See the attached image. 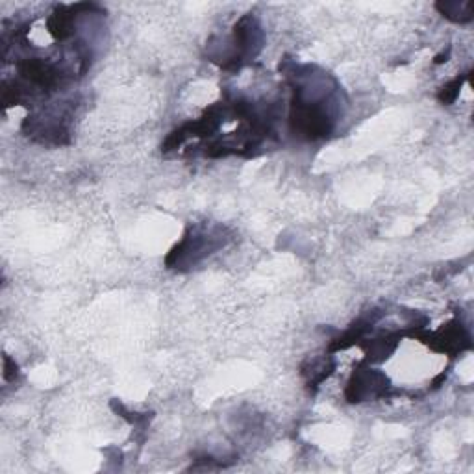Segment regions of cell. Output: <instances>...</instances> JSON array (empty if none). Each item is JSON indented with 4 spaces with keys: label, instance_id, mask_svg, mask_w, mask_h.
<instances>
[{
    "label": "cell",
    "instance_id": "1",
    "mask_svg": "<svg viewBox=\"0 0 474 474\" xmlns=\"http://www.w3.org/2000/svg\"><path fill=\"white\" fill-rule=\"evenodd\" d=\"M264 43V32L256 17L243 15L234 27V52L227 59L224 69H239L247 64L250 58H256L261 50Z\"/></svg>",
    "mask_w": 474,
    "mask_h": 474
},
{
    "label": "cell",
    "instance_id": "2",
    "mask_svg": "<svg viewBox=\"0 0 474 474\" xmlns=\"http://www.w3.org/2000/svg\"><path fill=\"white\" fill-rule=\"evenodd\" d=\"M389 395V382L385 378V374H382L380 371L365 369L364 365L354 369L352 376L348 380L347 389H345V398L350 404L374 401V398H387Z\"/></svg>",
    "mask_w": 474,
    "mask_h": 474
},
{
    "label": "cell",
    "instance_id": "3",
    "mask_svg": "<svg viewBox=\"0 0 474 474\" xmlns=\"http://www.w3.org/2000/svg\"><path fill=\"white\" fill-rule=\"evenodd\" d=\"M333 371H336V361L332 358L321 359V361H306L302 365V376L306 378V384L313 387H319Z\"/></svg>",
    "mask_w": 474,
    "mask_h": 474
},
{
    "label": "cell",
    "instance_id": "4",
    "mask_svg": "<svg viewBox=\"0 0 474 474\" xmlns=\"http://www.w3.org/2000/svg\"><path fill=\"white\" fill-rule=\"evenodd\" d=\"M438 11L443 17H447L452 22H471L473 21V8L469 2H439L436 4Z\"/></svg>",
    "mask_w": 474,
    "mask_h": 474
},
{
    "label": "cell",
    "instance_id": "5",
    "mask_svg": "<svg viewBox=\"0 0 474 474\" xmlns=\"http://www.w3.org/2000/svg\"><path fill=\"white\" fill-rule=\"evenodd\" d=\"M471 71L469 73L461 74L458 78H454L452 82H448L447 85H443V89L438 93V101L445 106H450L456 102V99L459 96V91H461V85H464L465 80H469Z\"/></svg>",
    "mask_w": 474,
    "mask_h": 474
},
{
    "label": "cell",
    "instance_id": "6",
    "mask_svg": "<svg viewBox=\"0 0 474 474\" xmlns=\"http://www.w3.org/2000/svg\"><path fill=\"white\" fill-rule=\"evenodd\" d=\"M17 374H19V367L13 359L6 354L4 356V380L6 382H13L17 378Z\"/></svg>",
    "mask_w": 474,
    "mask_h": 474
},
{
    "label": "cell",
    "instance_id": "7",
    "mask_svg": "<svg viewBox=\"0 0 474 474\" xmlns=\"http://www.w3.org/2000/svg\"><path fill=\"white\" fill-rule=\"evenodd\" d=\"M448 56H450V48H447V52L438 54V56H436V59H433V64H436V65L445 64V62H447V59H448Z\"/></svg>",
    "mask_w": 474,
    "mask_h": 474
}]
</instances>
